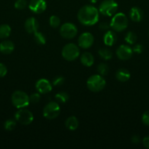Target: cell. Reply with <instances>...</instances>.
Returning a JSON list of instances; mask_svg holds the SVG:
<instances>
[{"label": "cell", "mask_w": 149, "mask_h": 149, "mask_svg": "<svg viewBox=\"0 0 149 149\" xmlns=\"http://www.w3.org/2000/svg\"><path fill=\"white\" fill-rule=\"evenodd\" d=\"M99 10L92 5L83 6L77 13V20L83 26H93L99 21Z\"/></svg>", "instance_id": "1"}, {"label": "cell", "mask_w": 149, "mask_h": 149, "mask_svg": "<svg viewBox=\"0 0 149 149\" xmlns=\"http://www.w3.org/2000/svg\"><path fill=\"white\" fill-rule=\"evenodd\" d=\"M88 89L93 93L100 92L105 88L106 85V81L105 79L100 74H94L88 79L86 82Z\"/></svg>", "instance_id": "2"}, {"label": "cell", "mask_w": 149, "mask_h": 149, "mask_svg": "<svg viewBox=\"0 0 149 149\" xmlns=\"http://www.w3.org/2000/svg\"><path fill=\"white\" fill-rule=\"evenodd\" d=\"M110 26L111 29L115 31H123L128 26V18L124 13H116L111 19Z\"/></svg>", "instance_id": "3"}, {"label": "cell", "mask_w": 149, "mask_h": 149, "mask_svg": "<svg viewBox=\"0 0 149 149\" xmlns=\"http://www.w3.org/2000/svg\"><path fill=\"white\" fill-rule=\"evenodd\" d=\"M11 101L13 106L18 109L26 108L30 103L29 96L25 92L21 90H16L13 93Z\"/></svg>", "instance_id": "4"}, {"label": "cell", "mask_w": 149, "mask_h": 149, "mask_svg": "<svg viewBox=\"0 0 149 149\" xmlns=\"http://www.w3.org/2000/svg\"><path fill=\"white\" fill-rule=\"evenodd\" d=\"M61 55L67 61H73L80 55V49L76 45L73 43L67 44L63 47Z\"/></svg>", "instance_id": "5"}, {"label": "cell", "mask_w": 149, "mask_h": 149, "mask_svg": "<svg viewBox=\"0 0 149 149\" xmlns=\"http://www.w3.org/2000/svg\"><path fill=\"white\" fill-rule=\"evenodd\" d=\"M118 4L114 0H104L99 7V13L105 16L114 15L118 10Z\"/></svg>", "instance_id": "6"}, {"label": "cell", "mask_w": 149, "mask_h": 149, "mask_svg": "<svg viewBox=\"0 0 149 149\" xmlns=\"http://www.w3.org/2000/svg\"><path fill=\"white\" fill-rule=\"evenodd\" d=\"M60 111H61V109H60L58 103L56 102L51 101L45 105L42 113H43L44 117L46 118L47 119L52 120L58 117V115L60 114Z\"/></svg>", "instance_id": "7"}, {"label": "cell", "mask_w": 149, "mask_h": 149, "mask_svg": "<svg viewBox=\"0 0 149 149\" xmlns=\"http://www.w3.org/2000/svg\"><path fill=\"white\" fill-rule=\"evenodd\" d=\"M15 119L16 122L23 125H29L33 122L34 116L30 111L27 109H19L15 114Z\"/></svg>", "instance_id": "8"}, {"label": "cell", "mask_w": 149, "mask_h": 149, "mask_svg": "<svg viewBox=\"0 0 149 149\" xmlns=\"http://www.w3.org/2000/svg\"><path fill=\"white\" fill-rule=\"evenodd\" d=\"M59 33L64 39H72L77 35V29L73 23H65L60 27Z\"/></svg>", "instance_id": "9"}, {"label": "cell", "mask_w": 149, "mask_h": 149, "mask_svg": "<svg viewBox=\"0 0 149 149\" xmlns=\"http://www.w3.org/2000/svg\"><path fill=\"white\" fill-rule=\"evenodd\" d=\"M93 42H94L93 36L89 32H84L82 34H80V36L78 38V40H77L79 47H80L83 49L90 48L93 45Z\"/></svg>", "instance_id": "10"}, {"label": "cell", "mask_w": 149, "mask_h": 149, "mask_svg": "<svg viewBox=\"0 0 149 149\" xmlns=\"http://www.w3.org/2000/svg\"><path fill=\"white\" fill-rule=\"evenodd\" d=\"M29 8L32 13L40 14L46 10V1L45 0H31L29 4Z\"/></svg>", "instance_id": "11"}, {"label": "cell", "mask_w": 149, "mask_h": 149, "mask_svg": "<svg viewBox=\"0 0 149 149\" xmlns=\"http://www.w3.org/2000/svg\"><path fill=\"white\" fill-rule=\"evenodd\" d=\"M132 48L128 45H122L118 47L116 50V55L118 59L121 61H127L130 59L132 56Z\"/></svg>", "instance_id": "12"}, {"label": "cell", "mask_w": 149, "mask_h": 149, "mask_svg": "<svg viewBox=\"0 0 149 149\" xmlns=\"http://www.w3.org/2000/svg\"><path fill=\"white\" fill-rule=\"evenodd\" d=\"M37 91L40 94H47L52 90V84L47 79H40L35 84Z\"/></svg>", "instance_id": "13"}, {"label": "cell", "mask_w": 149, "mask_h": 149, "mask_svg": "<svg viewBox=\"0 0 149 149\" xmlns=\"http://www.w3.org/2000/svg\"><path fill=\"white\" fill-rule=\"evenodd\" d=\"M24 28L26 31L29 33H34L38 30L39 23L35 17H31L26 20Z\"/></svg>", "instance_id": "14"}, {"label": "cell", "mask_w": 149, "mask_h": 149, "mask_svg": "<svg viewBox=\"0 0 149 149\" xmlns=\"http://www.w3.org/2000/svg\"><path fill=\"white\" fill-rule=\"evenodd\" d=\"M15 45L10 40H4L0 43V52L4 55H9L14 51Z\"/></svg>", "instance_id": "15"}, {"label": "cell", "mask_w": 149, "mask_h": 149, "mask_svg": "<svg viewBox=\"0 0 149 149\" xmlns=\"http://www.w3.org/2000/svg\"><path fill=\"white\" fill-rule=\"evenodd\" d=\"M130 18L134 22H140L143 20V13L140 8L137 7H134L129 11Z\"/></svg>", "instance_id": "16"}, {"label": "cell", "mask_w": 149, "mask_h": 149, "mask_svg": "<svg viewBox=\"0 0 149 149\" xmlns=\"http://www.w3.org/2000/svg\"><path fill=\"white\" fill-rule=\"evenodd\" d=\"M103 41L107 46H112L117 41V35L112 31H108L104 35Z\"/></svg>", "instance_id": "17"}, {"label": "cell", "mask_w": 149, "mask_h": 149, "mask_svg": "<svg viewBox=\"0 0 149 149\" xmlns=\"http://www.w3.org/2000/svg\"><path fill=\"white\" fill-rule=\"evenodd\" d=\"M80 62L85 66L90 67L94 63V58L91 53L89 52H85L80 56Z\"/></svg>", "instance_id": "18"}, {"label": "cell", "mask_w": 149, "mask_h": 149, "mask_svg": "<svg viewBox=\"0 0 149 149\" xmlns=\"http://www.w3.org/2000/svg\"><path fill=\"white\" fill-rule=\"evenodd\" d=\"M131 77V74L130 72L126 68H120L117 71L116 74H115V78L117 80L121 82H125L127 81Z\"/></svg>", "instance_id": "19"}, {"label": "cell", "mask_w": 149, "mask_h": 149, "mask_svg": "<svg viewBox=\"0 0 149 149\" xmlns=\"http://www.w3.org/2000/svg\"><path fill=\"white\" fill-rule=\"evenodd\" d=\"M65 126L70 130H75L79 126L78 119L74 116H70L66 119Z\"/></svg>", "instance_id": "20"}, {"label": "cell", "mask_w": 149, "mask_h": 149, "mask_svg": "<svg viewBox=\"0 0 149 149\" xmlns=\"http://www.w3.org/2000/svg\"><path fill=\"white\" fill-rule=\"evenodd\" d=\"M11 33V28L7 24L0 25V39H6Z\"/></svg>", "instance_id": "21"}, {"label": "cell", "mask_w": 149, "mask_h": 149, "mask_svg": "<svg viewBox=\"0 0 149 149\" xmlns=\"http://www.w3.org/2000/svg\"><path fill=\"white\" fill-rule=\"evenodd\" d=\"M98 54L101 58L105 60V61H108L112 58V52L108 48H102V49H99Z\"/></svg>", "instance_id": "22"}, {"label": "cell", "mask_w": 149, "mask_h": 149, "mask_svg": "<svg viewBox=\"0 0 149 149\" xmlns=\"http://www.w3.org/2000/svg\"><path fill=\"white\" fill-rule=\"evenodd\" d=\"M55 98L58 103H65L66 102H67V100L70 98V95H68V93H67L66 92H59L57 94H56Z\"/></svg>", "instance_id": "23"}, {"label": "cell", "mask_w": 149, "mask_h": 149, "mask_svg": "<svg viewBox=\"0 0 149 149\" xmlns=\"http://www.w3.org/2000/svg\"><path fill=\"white\" fill-rule=\"evenodd\" d=\"M34 40L38 45H45L46 42V38H45V35L40 31H37L36 32L34 33Z\"/></svg>", "instance_id": "24"}, {"label": "cell", "mask_w": 149, "mask_h": 149, "mask_svg": "<svg viewBox=\"0 0 149 149\" xmlns=\"http://www.w3.org/2000/svg\"><path fill=\"white\" fill-rule=\"evenodd\" d=\"M125 41L129 45H134L137 39V36L135 33L132 31L127 32V34L125 35Z\"/></svg>", "instance_id": "25"}, {"label": "cell", "mask_w": 149, "mask_h": 149, "mask_svg": "<svg viewBox=\"0 0 149 149\" xmlns=\"http://www.w3.org/2000/svg\"><path fill=\"white\" fill-rule=\"evenodd\" d=\"M97 71L100 75L105 76L109 72V66L105 63H101L97 66Z\"/></svg>", "instance_id": "26"}, {"label": "cell", "mask_w": 149, "mask_h": 149, "mask_svg": "<svg viewBox=\"0 0 149 149\" xmlns=\"http://www.w3.org/2000/svg\"><path fill=\"white\" fill-rule=\"evenodd\" d=\"M16 121L15 119H7L4 124V129L7 131H12L15 128Z\"/></svg>", "instance_id": "27"}, {"label": "cell", "mask_w": 149, "mask_h": 149, "mask_svg": "<svg viewBox=\"0 0 149 149\" xmlns=\"http://www.w3.org/2000/svg\"><path fill=\"white\" fill-rule=\"evenodd\" d=\"M60 23H61V20H60L59 17L56 15H52L49 18V24L51 27L53 28H57L60 26Z\"/></svg>", "instance_id": "28"}, {"label": "cell", "mask_w": 149, "mask_h": 149, "mask_svg": "<svg viewBox=\"0 0 149 149\" xmlns=\"http://www.w3.org/2000/svg\"><path fill=\"white\" fill-rule=\"evenodd\" d=\"M14 6L17 10H23L27 6V1L26 0H16Z\"/></svg>", "instance_id": "29"}, {"label": "cell", "mask_w": 149, "mask_h": 149, "mask_svg": "<svg viewBox=\"0 0 149 149\" xmlns=\"http://www.w3.org/2000/svg\"><path fill=\"white\" fill-rule=\"evenodd\" d=\"M64 83V78L61 76H57L53 79L52 84L53 86H61Z\"/></svg>", "instance_id": "30"}, {"label": "cell", "mask_w": 149, "mask_h": 149, "mask_svg": "<svg viewBox=\"0 0 149 149\" xmlns=\"http://www.w3.org/2000/svg\"><path fill=\"white\" fill-rule=\"evenodd\" d=\"M40 100V95L39 93H34L29 96V102L33 104H36Z\"/></svg>", "instance_id": "31"}, {"label": "cell", "mask_w": 149, "mask_h": 149, "mask_svg": "<svg viewBox=\"0 0 149 149\" xmlns=\"http://www.w3.org/2000/svg\"><path fill=\"white\" fill-rule=\"evenodd\" d=\"M142 122H143V125L149 127V110L146 111L143 113V116H142Z\"/></svg>", "instance_id": "32"}, {"label": "cell", "mask_w": 149, "mask_h": 149, "mask_svg": "<svg viewBox=\"0 0 149 149\" xmlns=\"http://www.w3.org/2000/svg\"><path fill=\"white\" fill-rule=\"evenodd\" d=\"M7 68L3 63H0V78L4 77V76L7 74Z\"/></svg>", "instance_id": "33"}, {"label": "cell", "mask_w": 149, "mask_h": 149, "mask_svg": "<svg viewBox=\"0 0 149 149\" xmlns=\"http://www.w3.org/2000/svg\"><path fill=\"white\" fill-rule=\"evenodd\" d=\"M132 50L134 52H136L137 54H140L143 52V46L140 44H137V45H134L132 48Z\"/></svg>", "instance_id": "34"}, {"label": "cell", "mask_w": 149, "mask_h": 149, "mask_svg": "<svg viewBox=\"0 0 149 149\" xmlns=\"http://www.w3.org/2000/svg\"><path fill=\"white\" fill-rule=\"evenodd\" d=\"M110 27V26L108 23H106V22H102V23L99 24V29L102 31L108 30Z\"/></svg>", "instance_id": "35"}, {"label": "cell", "mask_w": 149, "mask_h": 149, "mask_svg": "<svg viewBox=\"0 0 149 149\" xmlns=\"http://www.w3.org/2000/svg\"><path fill=\"white\" fill-rule=\"evenodd\" d=\"M143 144L146 148L149 149V135L145 136L143 139Z\"/></svg>", "instance_id": "36"}, {"label": "cell", "mask_w": 149, "mask_h": 149, "mask_svg": "<svg viewBox=\"0 0 149 149\" xmlns=\"http://www.w3.org/2000/svg\"><path fill=\"white\" fill-rule=\"evenodd\" d=\"M131 141L134 144H138L140 141V138L138 135H134V136L131 137Z\"/></svg>", "instance_id": "37"}, {"label": "cell", "mask_w": 149, "mask_h": 149, "mask_svg": "<svg viewBox=\"0 0 149 149\" xmlns=\"http://www.w3.org/2000/svg\"><path fill=\"white\" fill-rule=\"evenodd\" d=\"M89 1H90L91 3H92V4H95V3L97 2L98 0H89Z\"/></svg>", "instance_id": "38"}, {"label": "cell", "mask_w": 149, "mask_h": 149, "mask_svg": "<svg viewBox=\"0 0 149 149\" xmlns=\"http://www.w3.org/2000/svg\"><path fill=\"white\" fill-rule=\"evenodd\" d=\"M148 35H149V31H148Z\"/></svg>", "instance_id": "39"}]
</instances>
